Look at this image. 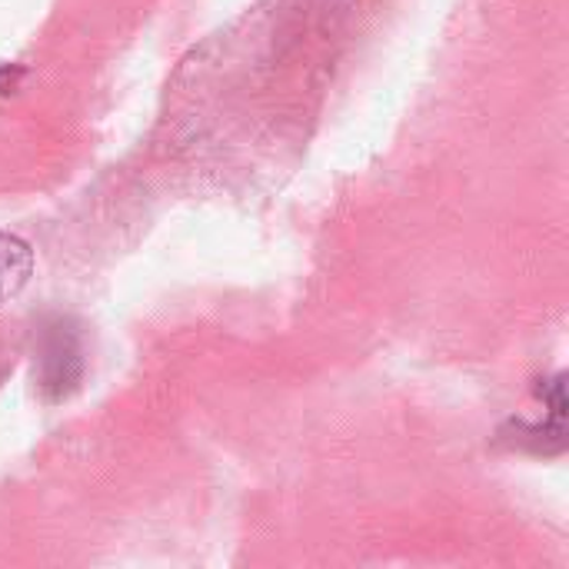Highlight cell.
I'll return each mask as SVG.
<instances>
[{
	"label": "cell",
	"mask_w": 569,
	"mask_h": 569,
	"mask_svg": "<svg viewBox=\"0 0 569 569\" xmlns=\"http://www.w3.org/2000/svg\"><path fill=\"white\" fill-rule=\"evenodd\" d=\"M33 270V253L20 237L0 233V303L10 300L13 293H20V287L27 283Z\"/></svg>",
	"instance_id": "1"
}]
</instances>
